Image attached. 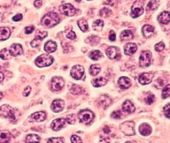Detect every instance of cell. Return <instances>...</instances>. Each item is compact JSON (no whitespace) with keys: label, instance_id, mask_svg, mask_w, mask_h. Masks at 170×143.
<instances>
[{"label":"cell","instance_id":"cell-40","mask_svg":"<svg viewBox=\"0 0 170 143\" xmlns=\"http://www.w3.org/2000/svg\"><path fill=\"white\" fill-rule=\"evenodd\" d=\"M65 122H67L69 124H74L76 122V116L74 114L68 115L65 118Z\"/></svg>","mask_w":170,"mask_h":143},{"label":"cell","instance_id":"cell-25","mask_svg":"<svg viewBox=\"0 0 170 143\" xmlns=\"http://www.w3.org/2000/svg\"><path fill=\"white\" fill-rule=\"evenodd\" d=\"M10 29L8 27H0V40H6L10 36Z\"/></svg>","mask_w":170,"mask_h":143},{"label":"cell","instance_id":"cell-57","mask_svg":"<svg viewBox=\"0 0 170 143\" xmlns=\"http://www.w3.org/2000/svg\"><path fill=\"white\" fill-rule=\"evenodd\" d=\"M3 97V93L2 92H0V100H1Z\"/></svg>","mask_w":170,"mask_h":143},{"label":"cell","instance_id":"cell-26","mask_svg":"<svg viewBox=\"0 0 170 143\" xmlns=\"http://www.w3.org/2000/svg\"><path fill=\"white\" fill-rule=\"evenodd\" d=\"M121 39L122 41H129L133 39V34L129 30H125L122 31L121 35Z\"/></svg>","mask_w":170,"mask_h":143},{"label":"cell","instance_id":"cell-55","mask_svg":"<svg viewBox=\"0 0 170 143\" xmlns=\"http://www.w3.org/2000/svg\"><path fill=\"white\" fill-rule=\"evenodd\" d=\"M103 131H104V132L105 133H110V127H108V126H106L105 127H104L103 128Z\"/></svg>","mask_w":170,"mask_h":143},{"label":"cell","instance_id":"cell-29","mask_svg":"<svg viewBox=\"0 0 170 143\" xmlns=\"http://www.w3.org/2000/svg\"><path fill=\"white\" fill-rule=\"evenodd\" d=\"M40 138L37 134H29L26 138V143H40Z\"/></svg>","mask_w":170,"mask_h":143},{"label":"cell","instance_id":"cell-56","mask_svg":"<svg viewBox=\"0 0 170 143\" xmlns=\"http://www.w3.org/2000/svg\"><path fill=\"white\" fill-rule=\"evenodd\" d=\"M3 78H4V75H3L2 73H0V82H2Z\"/></svg>","mask_w":170,"mask_h":143},{"label":"cell","instance_id":"cell-42","mask_svg":"<svg viewBox=\"0 0 170 143\" xmlns=\"http://www.w3.org/2000/svg\"><path fill=\"white\" fill-rule=\"evenodd\" d=\"M165 48V44L163 42H159L154 45V50L158 52H161L163 51Z\"/></svg>","mask_w":170,"mask_h":143},{"label":"cell","instance_id":"cell-45","mask_svg":"<svg viewBox=\"0 0 170 143\" xmlns=\"http://www.w3.org/2000/svg\"><path fill=\"white\" fill-rule=\"evenodd\" d=\"M41 41H42V40H39V39L35 38L34 40L32 42H31V45H32L33 48H37L40 44Z\"/></svg>","mask_w":170,"mask_h":143},{"label":"cell","instance_id":"cell-11","mask_svg":"<svg viewBox=\"0 0 170 143\" xmlns=\"http://www.w3.org/2000/svg\"><path fill=\"white\" fill-rule=\"evenodd\" d=\"M106 55L111 60H118L121 58V52L117 47H109L106 50Z\"/></svg>","mask_w":170,"mask_h":143},{"label":"cell","instance_id":"cell-16","mask_svg":"<svg viewBox=\"0 0 170 143\" xmlns=\"http://www.w3.org/2000/svg\"><path fill=\"white\" fill-rule=\"evenodd\" d=\"M138 49V46L134 43H128L124 47V52L127 56H131L136 53Z\"/></svg>","mask_w":170,"mask_h":143},{"label":"cell","instance_id":"cell-22","mask_svg":"<svg viewBox=\"0 0 170 143\" xmlns=\"http://www.w3.org/2000/svg\"><path fill=\"white\" fill-rule=\"evenodd\" d=\"M57 45L55 41H48L46 42L44 45V50L46 52L52 53L54 52L57 50Z\"/></svg>","mask_w":170,"mask_h":143},{"label":"cell","instance_id":"cell-33","mask_svg":"<svg viewBox=\"0 0 170 143\" xmlns=\"http://www.w3.org/2000/svg\"><path fill=\"white\" fill-rule=\"evenodd\" d=\"M102 54L99 50H94L89 54V58L93 60H98L102 58Z\"/></svg>","mask_w":170,"mask_h":143},{"label":"cell","instance_id":"cell-12","mask_svg":"<svg viewBox=\"0 0 170 143\" xmlns=\"http://www.w3.org/2000/svg\"><path fill=\"white\" fill-rule=\"evenodd\" d=\"M64 109V101L61 99L55 100L52 103L51 109L55 113H59Z\"/></svg>","mask_w":170,"mask_h":143},{"label":"cell","instance_id":"cell-28","mask_svg":"<svg viewBox=\"0 0 170 143\" xmlns=\"http://www.w3.org/2000/svg\"><path fill=\"white\" fill-rule=\"evenodd\" d=\"M107 83V80L103 78V77H99V78L95 79L94 80H92V86L95 88H99V87H102L104 85H106Z\"/></svg>","mask_w":170,"mask_h":143},{"label":"cell","instance_id":"cell-14","mask_svg":"<svg viewBox=\"0 0 170 143\" xmlns=\"http://www.w3.org/2000/svg\"><path fill=\"white\" fill-rule=\"evenodd\" d=\"M22 47L21 44H14L10 47V55L12 56H17L22 53Z\"/></svg>","mask_w":170,"mask_h":143},{"label":"cell","instance_id":"cell-6","mask_svg":"<svg viewBox=\"0 0 170 143\" xmlns=\"http://www.w3.org/2000/svg\"><path fill=\"white\" fill-rule=\"evenodd\" d=\"M0 115L4 118H9L12 119H15V114L13 108L8 105H3L0 107Z\"/></svg>","mask_w":170,"mask_h":143},{"label":"cell","instance_id":"cell-21","mask_svg":"<svg viewBox=\"0 0 170 143\" xmlns=\"http://www.w3.org/2000/svg\"><path fill=\"white\" fill-rule=\"evenodd\" d=\"M99 102L101 106L106 109L112 104L111 99L107 95H102L99 98Z\"/></svg>","mask_w":170,"mask_h":143},{"label":"cell","instance_id":"cell-52","mask_svg":"<svg viewBox=\"0 0 170 143\" xmlns=\"http://www.w3.org/2000/svg\"><path fill=\"white\" fill-rule=\"evenodd\" d=\"M22 15L21 14H17L12 18V20L14 21H20L21 20H22Z\"/></svg>","mask_w":170,"mask_h":143},{"label":"cell","instance_id":"cell-27","mask_svg":"<svg viewBox=\"0 0 170 143\" xmlns=\"http://www.w3.org/2000/svg\"><path fill=\"white\" fill-rule=\"evenodd\" d=\"M169 18L170 17H169V12L165 11L160 14L158 20H159V21L161 23H162V24H168V23L169 22Z\"/></svg>","mask_w":170,"mask_h":143},{"label":"cell","instance_id":"cell-34","mask_svg":"<svg viewBox=\"0 0 170 143\" xmlns=\"http://www.w3.org/2000/svg\"><path fill=\"white\" fill-rule=\"evenodd\" d=\"M103 26V22L102 20H97L92 24V28L96 31H102Z\"/></svg>","mask_w":170,"mask_h":143},{"label":"cell","instance_id":"cell-32","mask_svg":"<svg viewBox=\"0 0 170 143\" xmlns=\"http://www.w3.org/2000/svg\"><path fill=\"white\" fill-rule=\"evenodd\" d=\"M78 23V25L79 26V28L80 29V30L82 31L83 32L87 31L88 28V26L87 24V22L84 20V19H80L79 21H78L77 22Z\"/></svg>","mask_w":170,"mask_h":143},{"label":"cell","instance_id":"cell-2","mask_svg":"<svg viewBox=\"0 0 170 143\" xmlns=\"http://www.w3.org/2000/svg\"><path fill=\"white\" fill-rule=\"evenodd\" d=\"M54 61L52 56H50L46 54L42 55L40 56H38L36 59V64L38 67H48L52 64Z\"/></svg>","mask_w":170,"mask_h":143},{"label":"cell","instance_id":"cell-41","mask_svg":"<svg viewBox=\"0 0 170 143\" xmlns=\"http://www.w3.org/2000/svg\"><path fill=\"white\" fill-rule=\"evenodd\" d=\"M48 143H64V141H63V139L62 138H60V137H58V138H49L48 141H47Z\"/></svg>","mask_w":170,"mask_h":143},{"label":"cell","instance_id":"cell-47","mask_svg":"<svg viewBox=\"0 0 170 143\" xmlns=\"http://www.w3.org/2000/svg\"><path fill=\"white\" fill-rule=\"evenodd\" d=\"M66 37L68 39H69V40H73L76 39V33L72 31V29H69V32L68 33V34L66 35Z\"/></svg>","mask_w":170,"mask_h":143},{"label":"cell","instance_id":"cell-31","mask_svg":"<svg viewBox=\"0 0 170 143\" xmlns=\"http://www.w3.org/2000/svg\"><path fill=\"white\" fill-rule=\"evenodd\" d=\"M101 71V67L99 64H92L89 69L90 74L92 76H95Z\"/></svg>","mask_w":170,"mask_h":143},{"label":"cell","instance_id":"cell-17","mask_svg":"<svg viewBox=\"0 0 170 143\" xmlns=\"http://www.w3.org/2000/svg\"><path fill=\"white\" fill-rule=\"evenodd\" d=\"M65 123V120L63 118L57 119L53 120L51 123V127L53 130L55 131H59L63 128Z\"/></svg>","mask_w":170,"mask_h":143},{"label":"cell","instance_id":"cell-15","mask_svg":"<svg viewBox=\"0 0 170 143\" xmlns=\"http://www.w3.org/2000/svg\"><path fill=\"white\" fill-rule=\"evenodd\" d=\"M139 132L144 136H148L152 132V128L149 124L146 123H142L139 127Z\"/></svg>","mask_w":170,"mask_h":143},{"label":"cell","instance_id":"cell-39","mask_svg":"<svg viewBox=\"0 0 170 143\" xmlns=\"http://www.w3.org/2000/svg\"><path fill=\"white\" fill-rule=\"evenodd\" d=\"M158 5L159 4H158L157 1H150L148 3L147 10H150V11H153V10L157 9V7H158Z\"/></svg>","mask_w":170,"mask_h":143},{"label":"cell","instance_id":"cell-44","mask_svg":"<svg viewBox=\"0 0 170 143\" xmlns=\"http://www.w3.org/2000/svg\"><path fill=\"white\" fill-rule=\"evenodd\" d=\"M71 141L72 143H82V141L79 136L76 135H73L71 137Z\"/></svg>","mask_w":170,"mask_h":143},{"label":"cell","instance_id":"cell-19","mask_svg":"<svg viewBox=\"0 0 170 143\" xmlns=\"http://www.w3.org/2000/svg\"><path fill=\"white\" fill-rule=\"evenodd\" d=\"M118 84L119 87L122 90H127L131 86V80L127 77H121L118 81Z\"/></svg>","mask_w":170,"mask_h":143},{"label":"cell","instance_id":"cell-50","mask_svg":"<svg viewBox=\"0 0 170 143\" xmlns=\"http://www.w3.org/2000/svg\"><path fill=\"white\" fill-rule=\"evenodd\" d=\"M109 40L112 41H114L116 40V33L113 30H111L109 33Z\"/></svg>","mask_w":170,"mask_h":143},{"label":"cell","instance_id":"cell-3","mask_svg":"<svg viewBox=\"0 0 170 143\" xmlns=\"http://www.w3.org/2000/svg\"><path fill=\"white\" fill-rule=\"evenodd\" d=\"M80 122L84 124H89L94 119V114L90 110H82L78 114Z\"/></svg>","mask_w":170,"mask_h":143},{"label":"cell","instance_id":"cell-59","mask_svg":"<svg viewBox=\"0 0 170 143\" xmlns=\"http://www.w3.org/2000/svg\"><path fill=\"white\" fill-rule=\"evenodd\" d=\"M0 68H1V67H0Z\"/></svg>","mask_w":170,"mask_h":143},{"label":"cell","instance_id":"cell-4","mask_svg":"<svg viewBox=\"0 0 170 143\" xmlns=\"http://www.w3.org/2000/svg\"><path fill=\"white\" fill-rule=\"evenodd\" d=\"M135 123L133 122L128 121L122 123L120 126L122 132L126 136H133L136 134L135 132Z\"/></svg>","mask_w":170,"mask_h":143},{"label":"cell","instance_id":"cell-10","mask_svg":"<svg viewBox=\"0 0 170 143\" xmlns=\"http://www.w3.org/2000/svg\"><path fill=\"white\" fill-rule=\"evenodd\" d=\"M64 86V81L60 77H54L51 80V86L53 91H60Z\"/></svg>","mask_w":170,"mask_h":143},{"label":"cell","instance_id":"cell-13","mask_svg":"<svg viewBox=\"0 0 170 143\" xmlns=\"http://www.w3.org/2000/svg\"><path fill=\"white\" fill-rule=\"evenodd\" d=\"M154 74L152 73H145L139 77V82L142 85H147L152 82Z\"/></svg>","mask_w":170,"mask_h":143},{"label":"cell","instance_id":"cell-48","mask_svg":"<svg viewBox=\"0 0 170 143\" xmlns=\"http://www.w3.org/2000/svg\"><path fill=\"white\" fill-rule=\"evenodd\" d=\"M169 108H170L169 103L167 104V105H166L164 107V108H163V111H164L165 115L166 116V117H168V118H169V116H170V113H169Z\"/></svg>","mask_w":170,"mask_h":143},{"label":"cell","instance_id":"cell-9","mask_svg":"<svg viewBox=\"0 0 170 143\" xmlns=\"http://www.w3.org/2000/svg\"><path fill=\"white\" fill-rule=\"evenodd\" d=\"M70 74L73 78L76 80H79L82 78L84 74V69L81 65H75L72 67Z\"/></svg>","mask_w":170,"mask_h":143},{"label":"cell","instance_id":"cell-20","mask_svg":"<svg viewBox=\"0 0 170 143\" xmlns=\"http://www.w3.org/2000/svg\"><path fill=\"white\" fill-rule=\"evenodd\" d=\"M122 110L124 111L127 113H133L135 111V107L133 104L131 102L130 100H126L122 104Z\"/></svg>","mask_w":170,"mask_h":143},{"label":"cell","instance_id":"cell-58","mask_svg":"<svg viewBox=\"0 0 170 143\" xmlns=\"http://www.w3.org/2000/svg\"><path fill=\"white\" fill-rule=\"evenodd\" d=\"M126 143H137L136 141H127Z\"/></svg>","mask_w":170,"mask_h":143},{"label":"cell","instance_id":"cell-24","mask_svg":"<svg viewBox=\"0 0 170 143\" xmlns=\"http://www.w3.org/2000/svg\"><path fill=\"white\" fill-rule=\"evenodd\" d=\"M142 33L146 37H149L152 36L154 31V29L152 26L150 25H146L142 27Z\"/></svg>","mask_w":170,"mask_h":143},{"label":"cell","instance_id":"cell-36","mask_svg":"<svg viewBox=\"0 0 170 143\" xmlns=\"http://www.w3.org/2000/svg\"><path fill=\"white\" fill-rule=\"evenodd\" d=\"M112 14V10L109 8H108V7H103L101 10H100L99 14L100 16L103 18H106L108 17L109 16H110Z\"/></svg>","mask_w":170,"mask_h":143},{"label":"cell","instance_id":"cell-18","mask_svg":"<svg viewBox=\"0 0 170 143\" xmlns=\"http://www.w3.org/2000/svg\"><path fill=\"white\" fill-rule=\"evenodd\" d=\"M46 118V114L44 111L36 112L31 115V120L37 122H41L44 121Z\"/></svg>","mask_w":170,"mask_h":143},{"label":"cell","instance_id":"cell-7","mask_svg":"<svg viewBox=\"0 0 170 143\" xmlns=\"http://www.w3.org/2000/svg\"><path fill=\"white\" fill-rule=\"evenodd\" d=\"M59 10L61 14L68 17H72L76 14V8L70 3H65V4L61 6Z\"/></svg>","mask_w":170,"mask_h":143},{"label":"cell","instance_id":"cell-23","mask_svg":"<svg viewBox=\"0 0 170 143\" xmlns=\"http://www.w3.org/2000/svg\"><path fill=\"white\" fill-rule=\"evenodd\" d=\"M11 138L10 133L7 130L0 131V143H8Z\"/></svg>","mask_w":170,"mask_h":143},{"label":"cell","instance_id":"cell-46","mask_svg":"<svg viewBox=\"0 0 170 143\" xmlns=\"http://www.w3.org/2000/svg\"><path fill=\"white\" fill-rule=\"evenodd\" d=\"M122 117V113L120 111H115L112 113V117L114 119H121Z\"/></svg>","mask_w":170,"mask_h":143},{"label":"cell","instance_id":"cell-5","mask_svg":"<svg viewBox=\"0 0 170 143\" xmlns=\"http://www.w3.org/2000/svg\"><path fill=\"white\" fill-rule=\"evenodd\" d=\"M151 58L152 53L150 51H144L142 52L139 59V64L140 67L145 68L150 66V63H151Z\"/></svg>","mask_w":170,"mask_h":143},{"label":"cell","instance_id":"cell-53","mask_svg":"<svg viewBox=\"0 0 170 143\" xmlns=\"http://www.w3.org/2000/svg\"><path fill=\"white\" fill-rule=\"evenodd\" d=\"M99 143H110V139L108 137H102L100 139Z\"/></svg>","mask_w":170,"mask_h":143},{"label":"cell","instance_id":"cell-30","mask_svg":"<svg viewBox=\"0 0 170 143\" xmlns=\"http://www.w3.org/2000/svg\"><path fill=\"white\" fill-rule=\"evenodd\" d=\"M69 92H70L72 94L78 95L82 93V88L80 86H78V85L73 84L70 86V88H69Z\"/></svg>","mask_w":170,"mask_h":143},{"label":"cell","instance_id":"cell-43","mask_svg":"<svg viewBox=\"0 0 170 143\" xmlns=\"http://www.w3.org/2000/svg\"><path fill=\"white\" fill-rule=\"evenodd\" d=\"M46 36H47V32H46V31H38L36 33V37H35V38L39 39V40H42Z\"/></svg>","mask_w":170,"mask_h":143},{"label":"cell","instance_id":"cell-51","mask_svg":"<svg viewBox=\"0 0 170 143\" xmlns=\"http://www.w3.org/2000/svg\"><path fill=\"white\" fill-rule=\"evenodd\" d=\"M31 90H32V88H31L30 86H28V87H27V88L25 89V90H24V91H23V92H22L23 96H29V94H30Z\"/></svg>","mask_w":170,"mask_h":143},{"label":"cell","instance_id":"cell-38","mask_svg":"<svg viewBox=\"0 0 170 143\" xmlns=\"http://www.w3.org/2000/svg\"><path fill=\"white\" fill-rule=\"evenodd\" d=\"M170 94V85L168 84L167 86H165L162 91V98L165 99L168 98Z\"/></svg>","mask_w":170,"mask_h":143},{"label":"cell","instance_id":"cell-8","mask_svg":"<svg viewBox=\"0 0 170 143\" xmlns=\"http://www.w3.org/2000/svg\"><path fill=\"white\" fill-rule=\"evenodd\" d=\"M144 13V7L143 3L141 2H136L131 8V17L133 18H137Z\"/></svg>","mask_w":170,"mask_h":143},{"label":"cell","instance_id":"cell-35","mask_svg":"<svg viewBox=\"0 0 170 143\" xmlns=\"http://www.w3.org/2000/svg\"><path fill=\"white\" fill-rule=\"evenodd\" d=\"M11 55H10L9 51H8L6 48L2 49L1 51H0V58L3 60H8L10 59Z\"/></svg>","mask_w":170,"mask_h":143},{"label":"cell","instance_id":"cell-49","mask_svg":"<svg viewBox=\"0 0 170 143\" xmlns=\"http://www.w3.org/2000/svg\"><path fill=\"white\" fill-rule=\"evenodd\" d=\"M35 29V27L33 26H29L25 28V32L26 34H31Z\"/></svg>","mask_w":170,"mask_h":143},{"label":"cell","instance_id":"cell-37","mask_svg":"<svg viewBox=\"0 0 170 143\" xmlns=\"http://www.w3.org/2000/svg\"><path fill=\"white\" fill-rule=\"evenodd\" d=\"M154 99H155V96L150 92V93H148L146 96L145 102H146V104H148V105H151V104L154 102Z\"/></svg>","mask_w":170,"mask_h":143},{"label":"cell","instance_id":"cell-54","mask_svg":"<svg viewBox=\"0 0 170 143\" xmlns=\"http://www.w3.org/2000/svg\"><path fill=\"white\" fill-rule=\"evenodd\" d=\"M34 5L37 7H40L42 5V1H36L34 2Z\"/></svg>","mask_w":170,"mask_h":143},{"label":"cell","instance_id":"cell-1","mask_svg":"<svg viewBox=\"0 0 170 143\" xmlns=\"http://www.w3.org/2000/svg\"><path fill=\"white\" fill-rule=\"evenodd\" d=\"M60 21V18L55 12H49L43 17L41 20L42 25L46 27L51 28L55 26Z\"/></svg>","mask_w":170,"mask_h":143}]
</instances>
